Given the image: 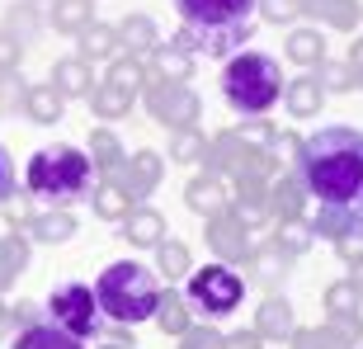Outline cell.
<instances>
[{
  "instance_id": "obj_56",
  "label": "cell",
  "mask_w": 363,
  "mask_h": 349,
  "mask_svg": "<svg viewBox=\"0 0 363 349\" xmlns=\"http://www.w3.org/2000/svg\"><path fill=\"white\" fill-rule=\"evenodd\" d=\"M350 67L363 71V43H354V52H350Z\"/></svg>"
},
{
  "instance_id": "obj_48",
  "label": "cell",
  "mask_w": 363,
  "mask_h": 349,
  "mask_svg": "<svg viewBox=\"0 0 363 349\" xmlns=\"http://www.w3.org/2000/svg\"><path fill=\"white\" fill-rule=\"evenodd\" d=\"M19 57H24V48H19V43H14L10 33H0V76H14Z\"/></svg>"
},
{
  "instance_id": "obj_31",
  "label": "cell",
  "mask_w": 363,
  "mask_h": 349,
  "mask_svg": "<svg viewBox=\"0 0 363 349\" xmlns=\"http://www.w3.org/2000/svg\"><path fill=\"white\" fill-rule=\"evenodd\" d=\"M151 316H156V326H161L165 336H184L189 326V302L184 297L175 293V288H170V293H161V302H156V311H151Z\"/></svg>"
},
{
  "instance_id": "obj_6",
  "label": "cell",
  "mask_w": 363,
  "mask_h": 349,
  "mask_svg": "<svg viewBox=\"0 0 363 349\" xmlns=\"http://www.w3.org/2000/svg\"><path fill=\"white\" fill-rule=\"evenodd\" d=\"M194 311H203L208 321H222V316H231V311L245 302V279L236 274L231 265H203L189 274V297H184Z\"/></svg>"
},
{
  "instance_id": "obj_25",
  "label": "cell",
  "mask_w": 363,
  "mask_h": 349,
  "mask_svg": "<svg viewBox=\"0 0 363 349\" xmlns=\"http://www.w3.org/2000/svg\"><path fill=\"white\" fill-rule=\"evenodd\" d=\"M90 99V109H94V118L99 123H113V118H128V109H133V90H118V85H99V90H90L85 94Z\"/></svg>"
},
{
  "instance_id": "obj_28",
  "label": "cell",
  "mask_w": 363,
  "mask_h": 349,
  "mask_svg": "<svg viewBox=\"0 0 363 349\" xmlns=\"http://www.w3.org/2000/svg\"><path fill=\"white\" fill-rule=\"evenodd\" d=\"M90 199H94V213H99V222H123V217L133 213V199H128V194H123L113 179H99Z\"/></svg>"
},
{
  "instance_id": "obj_8",
  "label": "cell",
  "mask_w": 363,
  "mask_h": 349,
  "mask_svg": "<svg viewBox=\"0 0 363 349\" xmlns=\"http://www.w3.org/2000/svg\"><path fill=\"white\" fill-rule=\"evenodd\" d=\"M142 71H147V67H142ZM142 85H147V109L156 113V123L170 128V133L199 123L203 104H199V94L189 90V85H165V81H156V76H142Z\"/></svg>"
},
{
  "instance_id": "obj_54",
  "label": "cell",
  "mask_w": 363,
  "mask_h": 349,
  "mask_svg": "<svg viewBox=\"0 0 363 349\" xmlns=\"http://www.w3.org/2000/svg\"><path fill=\"white\" fill-rule=\"evenodd\" d=\"M325 5H330V0H297V10H302V14H325Z\"/></svg>"
},
{
  "instance_id": "obj_16",
  "label": "cell",
  "mask_w": 363,
  "mask_h": 349,
  "mask_svg": "<svg viewBox=\"0 0 363 349\" xmlns=\"http://www.w3.org/2000/svg\"><path fill=\"white\" fill-rule=\"evenodd\" d=\"M184 203L194 208V213H203V217L222 213V208H227V184H222V174H208V170H203L199 179H189Z\"/></svg>"
},
{
  "instance_id": "obj_53",
  "label": "cell",
  "mask_w": 363,
  "mask_h": 349,
  "mask_svg": "<svg viewBox=\"0 0 363 349\" xmlns=\"http://www.w3.org/2000/svg\"><path fill=\"white\" fill-rule=\"evenodd\" d=\"M14 189V161H10V151L0 147V199Z\"/></svg>"
},
{
  "instance_id": "obj_3",
  "label": "cell",
  "mask_w": 363,
  "mask_h": 349,
  "mask_svg": "<svg viewBox=\"0 0 363 349\" xmlns=\"http://www.w3.org/2000/svg\"><path fill=\"white\" fill-rule=\"evenodd\" d=\"M24 179H28V199H43V203H52V208H71V203H81L94 194V165L76 147L33 151Z\"/></svg>"
},
{
  "instance_id": "obj_42",
  "label": "cell",
  "mask_w": 363,
  "mask_h": 349,
  "mask_svg": "<svg viewBox=\"0 0 363 349\" xmlns=\"http://www.w3.org/2000/svg\"><path fill=\"white\" fill-rule=\"evenodd\" d=\"M274 241H279L283 245V250H288V255H302V250H307V245H311V227H307V222H283V227H279V236H274Z\"/></svg>"
},
{
  "instance_id": "obj_13",
  "label": "cell",
  "mask_w": 363,
  "mask_h": 349,
  "mask_svg": "<svg viewBox=\"0 0 363 349\" xmlns=\"http://www.w3.org/2000/svg\"><path fill=\"white\" fill-rule=\"evenodd\" d=\"M293 331H297L293 302H288V297H279V293H269L264 302H259V311H255V336L259 340H288Z\"/></svg>"
},
{
  "instance_id": "obj_15",
  "label": "cell",
  "mask_w": 363,
  "mask_h": 349,
  "mask_svg": "<svg viewBox=\"0 0 363 349\" xmlns=\"http://www.w3.org/2000/svg\"><path fill=\"white\" fill-rule=\"evenodd\" d=\"M302 208H307V189L297 179V170H288L279 184L269 189V213L279 222H302Z\"/></svg>"
},
{
  "instance_id": "obj_41",
  "label": "cell",
  "mask_w": 363,
  "mask_h": 349,
  "mask_svg": "<svg viewBox=\"0 0 363 349\" xmlns=\"http://www.w3.org/2000/svg\"><path fill=\"white\" fill-rule=\"evenodd\" d=\"M297 156H302V142H297L293 133H274V142H269V161H274V170H279V165L297 170Z\"/></svg>"
},
{
  "instance_id": "obj_14",
  "label": "cell",
  "mask_w": 363,
  "mask_h": 349,
  "mask_svg": "<svg viewBox=\"0 0 363 349\" xmlns=\"http://www.w3.org/2000/svg\"><path fill=\"white\" fill-rule=\"evenodd\" d=\"M118 52L133 57V62H142V57H151V48H156V24H151L147 14H128L118 28Z\"/></svg>"
},
{
  "instance_id": "obj_43",
  "label": "cell",
  "mask_w": 363,
  "mask_h": 349,
  "mask_svg": "<svg viewBox=\"0 0 363 349\" xmlns=\"http://www.w3.org/2000/svg\"><path fill=\"white\" fill-rule=\"evenodd\" d=\"M325 19H330L335 28H345V33H350V28L363 19V5H359V0H330V5H325Z\"/></svg>"
},
{
  "instance_id": "obj_18",
  "label": "cell",
  "mask_w": 363,
  "mask_h": 349,
  "mask_svg": "<svg viewBox=\"0 0 363 349\" xmlns=\"http://www.w3.org/2000/svg\"><path fill=\"white\" fill-rule=\"evenodd\" d=\"M52 90L62 94V99H85V94L94 90L90 67H85L81 57H62V62L52 67Z\"/></svg>"
},
{
  "instance_id": "obj_57",
  "label": "cell",
  "mask_w": 363,
  "mask_h": 349,
  "mask_svg": "<svg viewBox=\"0 0 363 349\" xmlns=\"http://www.w3.org/2000/svg\"><path fill=\"white\" fill-rule=\"evenodd\" d=\"M350 283H354V288H359V293H363V260H359V265H354V274H350Z\"/></svg>"
},
{
  "instance_id": "obj_38",
  "label": "cell",
  "mask_w": 363,
  "mask_h": 349,
  "mask_svg": "<svg viewBox=\"0 0 363 349\" xmlns=\"http://www.w3.org/2000/svg\"><path fill=\"white\" fill-rule=\"evenodd\" d=\"M142 62H133V57H113L108 62V85H118V90H137L142 85Z\"/></svg>"
},
{
  "instance_id": "obj_59",
  "label": "cell",
  "mask_w": 363,
  "mask_h": 349,
  "mask_svg": "<svg viewBox=\"0 0 363 349\" xmlns=\"http://www.w3.org/2000/svg\"><path fill=\"white\" fill-rule=\"evenodd\" d=\"M104 349H133V345H123V340H108V345Z\"/></svg>"
},
{
  "instance_id": "obj_23",
  "label": "cell",
  "mask_w": 363,
  "mask_h": 349,
  "mask_svg": "<svg viewBox=\"0 0 363 349\" xmlns=\"http://www.w3.org/2000/svg\"><path fill=\"white\" fill-rule=\"evenodd\" d=\"M28 236L33 241H48V245H62L76 236V217H71V208H52V213H43L28 222Z\"/></svg>"
},
{
  "instance_id": "obj_37",
  "label": "cell",
  "mask_w": 363,
  "mask_h": 349,
  "mask_svg": "<svg viewBox=\"0 0 363 349\" xmlns=\"http://www.w3.org/2000/svg\"><path fill=\"white\" fill-rule=\"evenodd\" d=\"M325 326H330L350 349L363 345V316H359V311H330V321H325Z\"/></svg>"
},
{
  "instance_id": "obj_24",
  "label": "cell",
  "mask_w": 363,
  "mask_h": 349,
  "mask_svg": "<svg viewBox=\"0 0 363 349\" xmlns=\"http://www.w3.org/2000/svg\"><path fill=\"white\" fill-rule=\"evenodd\" d=\"M123 222H128V241L133 245H151V250H156V245L165 241V217L156 213V208H133Z\"/></svg>"
},
{
  "instance_id": "obj_44",
  "label": "cell",
  "mask_w": 363,
  "mask_h": 349,
  "mask_svg": "<svg viewBox=\"0 0 363 349\" xmlns=\"http://www.w3.org/2000/svg\"><path fill=\"white\" fill-rule=\"evenodd\" d=\"M179 349H222V331H213V326H189L184 336H179Z\"/></svg>"
},
{
  "instance_id": "obj_27",
  "label": "cell",
  "mask_w": 363,
  "mask_h": 349,
  "mask_svg": "<svg viewBox=\"0 0 363 349\" xmlns=\"http://www.w3.org/2000/svg\"><path fill=\"white\" fill-rule=\"evenodd\" d=\"M76 57H81L85 67H90V62H113V57H118V33L108 24H90L81 33V52Z\"/></svg>"
},
{
  "instance_id": "obj_36",
  "label": "cell",
  "mask_w": 363,
  "mask_h": 349,
  "mask_svg": "<svg viewBox=\"0 0 363 349\" xmlns=\"http://www.w3.org/2000/svg\"><path fill=\"white\" fill-rule=\"evenodd\" d=\"M321 90H335V94H350V90H359L354 85V67L350 62H321Z\"/></svg>"
},
{
  "instance_id": "obj_55",
  "label": "cell",
  "mask_w": 363,
  "mask_h": 349,
  "mask_svg": "<svg viewBox=\"0 0 363 349\" xmlns=\"http://www.w3.org/2000/svg\"><path fill=\"white\" fill-rule=\"evenodd\" d=\"M354 227H359V236H363V189H359V199H354Z\"/></svg>"
},
{
  "instance_id": "obj_47",
  "label": "cell",
  "mask_w": 363,
  "mask_h": 349,
  "mask_svg": "<svg viewBox=\"0 0 363 349\" xmlns=\"http://www.w3.org/2000/svg\"><path fill=\"white\" fill-rule=\"evenodd\" d=\"M274 133H279V128H274V123H264V118H255V123H245V128H236V137H241L245 147H255V142H264V147H269Z\"/></svg>"
},
{
  "instance_id": "obj_50",
  "label": "cell",
  "mask_w": 363,
  "mask_h": 349,
  "mask_svg": "<svg viewBox=\"0 0 363 349\" xmlns=\"http://www.w3.org/2000/svg\"><path fill=\"white\" fill-rule=\"evenodd\" d=\"M24 104V85L14 76H0V109H19Z\"/></svg>"
},
{
  "instance_id": "obj_10",
  "label": "cell",
  "mask_w": 363,
  "mask_h": 349,
  "mask_svg": "<svg viewBox=\"0 0 363 349\" xmlns=\"http://www.w3.org/2000/svg\"><path fill=\"white\" fill-rule=\"evenodd\" d=\"M208 245H213V255L222 260V265H236V260L250 255V236H245V222L231 208H222V213L208 217Z\"/></svg>"
},
{
  "instance_id": "obj_5",
  "label": "cell",
  "mask_w": 363,
  "mask_h": 349,
  "mask_svg": "<svg viewBox=\"0 0 363 349\" xmlns=\"http://www.w3.org/2000/svg\"><path fill=\"white\" fill-rule=\"evenodd\" d=\"M222 94L227 104L245 118H264L274 104L283 99V71L274 57L264 52H236L222 71Z\"/></svg>"
},
{
  "instance_id": "obj_49",
  "label": "cell",
  "mask_w": 363,
  "mask_h": 349,
  "mask_svg": "<svg viewBox=\"0 0 363 349\" xmlns=\"http://www.w3.org/2000/svg\"><path fill=\"white\" fill-rule=\"evenodd\" d=\"M38 321H43L38 302H19V307H10V326H19V331H24V326H38Z\"/></svg>"
},
{
  "instance_id": "obj_60",
  "label": "cell",
  "mask_w": 363,
  "mask_h": 349,
  "mask_svg": "<svg viewBox=\"0 0 363 349\" xmlns=\"http://www.w3.org/2000/svg\"><path fill=\"white\" fill-rule=\"evenodd\" d=\"M354 85H363V71H354Z\"/></svg>"
},
{
  "instance_id": "obj_58",
  "label": "cell",
  "mask_w": 363,
  "mask_h": 349,
  "mask_svg": "<svg viewBox=\"0 0 363 349\" xmlns=\"http://www.w3.org/2000/svg\"><path fill=\"white\" fill-rule=\"evenodd\" d=\"M5 331H10V307H0V340H5Z\"/></svg>"
},
{
  "instance_id": "obj_32",
  "label": "cell",
  "mask_w": 363,
  "mask_h": 349,
  "mask_svg": "<svg viewBox=\"0 0 363 349\" xmlns=\"http://www.w3.org/2000/svg\"><path fill=\"white\" fill-rule=\"evenodd\" d=\"M288 57H293L297 67H321L325 62V38L316 28H293V33H288Z\"/></svg>"
},
{
  "instance_id": "obj_39",
  "label": "cell",
  "mask_w": 363,
  "mask_h": 349,
  "mask_svg": "<svg viewBox=\"0 0 363 349\" xmlns=\"http://www.w3.org/2000/svg\"><path fill=\"white\" fill-rule=\"evenodd\" d=\"M293 349H350V345L330 326H316V331H293Z\"/></svg>"
},
{
  "instance_id": "obj_35",
  "label": "cell",
  "mask_w": 363,
  "mask_h": 349,
  "mask_svg": "<svg viewBox=\"0 0 363 349\" xmlns=\"http://www.w3.org/2000/svg\"><path fill=\"white\" fill-rule=\"evenodd\" d=\"M203 151H208V137L199 128H175L170 133V156L175 161H203Z\"/></svg>"
},
{
  "instance_id": "obj_7",
  "label": "cell",
  "mask_w": 363,
  "mask_h": 349,
  "mask_svg": "<svg viewBox=\"0 0 363 349\" xmlns=\"http://www.w3.org/2000/svg\"><path fill=\"white\" fill-rule=\"evenodd\" d=\"M48 316H52V326H62V331L76 336V340H85V336L99 331V307H94V293L85 288V283H62V288H52Z\"/></svg>"
},
{
  "instance_id": "obj_17",
  "label": "cell",
  "mask_w": 363,
  "mask_h": 349,
  "mask_svg": "<svg viewBox=\"0 0 363 349\" xmlns=\"http://www.w3.org/2000/svg\"><path fill=\"white\" fill-rule=\"evenodd\" d=\"M245 142L236 133H222V137H213L208 142V151H203V165H208V174H236L241 170V161H245Z\"/></svg>"
},
{
  "instance_id": "obj_33",
  "label": "cell",
  "mask_w": 363,
  "mask_h": 349,
  "mask_svg": "<svg viewBox=\"0 0 363 349\" xmlns=\"http://www.w3.org/2000/svg\"><path fill=\"white\" fill-rule=\"evenodd\" d=\"M123 156H128V151H123V142L113 133H108V128H94L90 133V165H99V170H118L123 165Z\"/></svg>"
},
{
  "instance_id": "obj_19",
  "label": "cell",
  "mask_w": 363,
  "mask_h": 349,
  "mask_svg": "<svg viewBox=\"0 0 363 349\" xmlns=\"http://www.w3.org/2000/svg\"><path fill=\"white\" fill-rule=\"evenodd\" d=\"M48 24L57 33H71V38H81L85 28L94 24V0H52V10H48Z\"/></svg>"
},
{
  "instance_id": "obj_34",
  "label": "cell",
  "mask_w": 363,
  "mask_h": 349,
  "mask_svg": "<svg viewBox=\"0 0 363 349\" xmlns=\"http://www.w3.org/2000/svg\"><path fill=\"white\" fill-rule=\"evenodd\" d=\"M156 269L165 279H179V274H194V255H189L184 241H161L156 245Z\"/></svg>"
},
{
  "instance_id": "obj_52",
  "label": "cell",
  "mask_w": 363,
  "mask_h": 349,
  "mask_svg": "<svg viewBox=\"0 0 363 349\" xmlns=\"http://www.w3.org/2000/svg\"><path fill=\"white\" fill-rule=\"evenodd\" d=\"M340 255H345V260H350V265H359V260H363V236H340Z\"/></svg>"
},
{
  "instance_id": "obj_12",
  "label": "cell",
  "mask_w": 363,
  "mask_h": 349,
  "mask_svg": "<svg viewBox=\"0 0 363 349\" xmlns=\"http://www.w3.org/2000/svg\"><path fill=\"white\" fill-rule=\"evenodd\" d=\"M147 76H156V81L165 85H184L189 76H194V52H184L179 43H156L151 48V62H147Z\"/></svg>"
},
{
  "instance_id": "obj_30",
  "label": "cell",
  "mask_w": 363,
  "mask_h": 349,
  "mask_svg": "<svg viewBox=\"0 0 363 349\" xmlns=\"http://www.w3.org/2000/svg\"><path fill=\"white\" fill-rule=\"evenodd\" d=\"M311 236H330V241H340V236H359V227H354V208H316V217L307 222Z\"/></svg>"
},
{
  "instance_id": "obj_1",
  "label": "cell",
  "mask_w": 363,
  "mask_h": 349,
  "mask_svg": "<svg viewBox=\"0 0 363 349\" xmlns=\"http://www.w3.org/2000/svg\"><path fill=\"white\" fill-rule=\"evenodd\" d=\"M297 179L316 199V208H354L363 189V133L345 123L311 133L297 156Z\"/></svg>"
},
{
  "instance_id": "obj_51",
  "label": "cell",
  "mask_w": 363,
  "mask_h": 349,
  "mask_svg": "<svg viewBox=\"0 0 363 349\" xmlns=\"http://www.w3.org/2000/svg\"><path fill=\"white\" fill-rule=\"evenodd\" d=\"M222 349H264V340L255 331H231V336H222Z\"/></svg>"
},
{
  "instance_id": "obj_21",
  "label": "cell",
  "mask_w": 363,
  "mask_h": 349,
  "mask_svg": "<svg viewBox=\"0 0 363 349\" xmlns=\"http://www.w3.org/2000/svg\"><path fill=\"white\" fill-rule=\"evenodd\" d=\"M14 349H85V345L76 336H67L62 326L38 321V326H24V331L14 336Z\"/></svg>"
},
{
  "instance_id": "obj_2",
  "label": "cell",
  "mask_w": 363,
  "mask_h": 349,
  "mask_svg": "<svg viewBox=\"0 0 363 349\" xmlns=\"http://www.w3.org/2000/svg\"><path fill=\"white\" fill-rule=\"evenodd\" d=\"M255 0H179V33L175 43L184 52L231 57L255 33Z\"/></svg>"
},
{
  "instance_id": "obj_20",
  "label": "cell",
  "mask_w": 363,
  "mask_h": 349,
  "mask_svg": "<svg viewBox=\"0 0 363 349\" xmlns=\"http://www.w3.org/2000/svg\"><path fill=\"white\" fill-rule=\"evenodd\" d=\"M283 99H288V113H293V118H316L321 104H325V90H321L316 76H297V81H288Z\"/></svg>"
},
{
  "instance_id": "obj_22",
  "label": "cell",
  "mask_w": 363,
  "mask_h": 349,
  "mask_svg": "<svg viewBox=\"0 0 363 349\" xmlns=\"http://www.w3.org/2000/svg\"><path fill=\"white\" fill-rule=\"evenodd\" d=\"M38 28H43L38 5H33V0H14L10 10H5V28H0V33H10V38L19 43V48H24V43L38 38Z\"/></svg>"
},
{
  "instance_id": "obj_46",
  "label": "cell",
  "mask_w": 363,
  "mask_h": 349,
  "mask_svg": "<svg viewBox=\"0 0 363 349\" xmlns=\"http://www.w3.org/2000/svg\"><path fill=\"white\" fill-rule=\"evenodd\" d=\"M255 10H264V19L269 24H288V19H297V0H255Z\"/></svg>"
},
{
  "instance_id": "obj_9",
  "label": "cell",
  "mask_w": 363,
  "mask_h": 349,
  "mask_svg": "<svg viewBox=\"0 0 363 349\" xmlns=\"http://www.w3.org/2000/svg\"><path fill=\"white\" fill-rule=\"evenodd\" d=\"M161 174H165V161L156 156V151H137V156H123V165L108 170V179L137 203V199H147V194H156Z\"/></svg>"
},
{
  "instance_id": "obj_26",
  "label": "cell",
  "mask_w": 363,
  "mask_h": 349,
  "mask_svg": "<svg viewBox=\"0 0 363 349\" xmlns=\"http://www.w3.org/2000/svg\"><path fill=\"white\" fill-rule=\"evenodd\" d=\"M62 104H67V99H62L52 85H28L19 109H24L33 123H62Z\"/></svg>"
},
{
  "instance_id": "obj_40",
  "label": "cell",
  "mask_w": 363,
  "mask_h": 349,
  "mask_svg": "<svg viewBox=\"0 0 363 349\" xmlns=\"http://www.w3.org/2000/svg\"><path fill=\"white\" fill-rule=\"evenodd\" d=\"M359 302H363V293L350 279H340V283L325 288V311H359Z\"/></svg>"
},
{
  "instance_id": "obj_45",
  "label": "cell",
  "mask_w": 363,
  "mask_h": 349,
  "mask_svg": "<svg viewBox=\"0 0 363 349\" xmlns=\"http://www.w3.org/2000/svg\"><path fill=\"white\" fill-rule=\"evenodd\" d=\"M5 222H10V227H28V222H33V203H28L24 194H5Z\"/></svg>"
},
{
  "instance_id": "obj_4",
  "label": "cell",
  "mask_w": 363,
  "mask_h": 349,
  "mask_svg": "<svg viewBox=\"0 0 363 349\" xmlns=\"http://www.w3.org/2000/svg\"><path fill=\"white\" fill-rule=\"evenodd\" d=\"M90 293H94L99 316H108V321H118V326H137L156 311L161 283H156V274L147 265H137V260H113Z\"/></svg>"
},
{
  "instance_id": "obj_11",
  "label": "cell",
  "mask_w": 363,
  "mask_h": 349,
  "mask_svg": "<svg viewBox=\"0 0 363 349\" xmlns=\"http://www.w3.org/2000/svg\"><path fill=\"white\" fill-rule=\"evenodd\" d=\"M245 265H250V279H255L259 288H279V283L288 279V269H293V255H288L279 241H264V245H250Z\"/></svg>"
},
{
  "instance_id": "obj_29",
  "label": "cell",
  "mask_w": 363,
  "mask_h": 349,
  "mask_svg": "<svg viewBox=\"0 0 363 349\" xmlns=\"http://www.w3.org/2000/svg\"><path fill=\"white\" fill-rule=\"evenodd\" d=\"M24 269H28V241H24V231H19V236H0V293H5Z\"/></svg>"
}]
</instances>
